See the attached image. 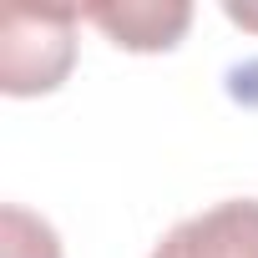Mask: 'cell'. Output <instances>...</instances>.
<instances>
[{"mask_svg":"<svg viewBox=\"0 0 258 258\" xmlns=\"http://www.w3.org/2000/svg\"><path fill=\"white\" fill-rule=\"evenodd\" d=\"M86 21L101 26L126 51H167L187 31L192 11L187 6H91Z\"/></svg>","mask_w":258,"mask_h":258,"instance_id":"3957f363","label":"cell"},{"mask_svg":"<svg viewBox=\"0 0 258 258\" xmlns=\"http://www.w3.org/2000/svg\"><path fill=\"white\" fill-rule=\"evenodd\" d=\"M6 258H61L51 223L31 218L26 208H6Z\"/></svg>","mask_w":258,"mask_h":258,"instance_id":"277c9868","label":"cell"},{"mask_svg":"<svg viewBox=\"0 0 258 258\" xmlns=\"http://www.w3.org/2000/svg\"><path fill=\"white\" fill-rule=\"evenodd\" d=\"M228 21H238L243 31H258V11H243V6H228Z\"/></svg>","mask_w":258,"mask_h":258,"instance_id":"5b68a950","label":"cell"},{"mask_svg":"<svg viewBox=\"0 0 258 258\" xmlns=\"http://www.w3.org/2000/svg\"><path fill=\"white\" fill-rule=\"evenodd\" d=\"M71 26L76 11H11L6 16V91L36 96L61 86L71 71Z\"/></svg>","mask_w":258,"mask_h":258,"instance_id":"6da1fadb","label":"cell"},{"mask_svg":"<svg viewBox=\"0 0 258 258\" xmlns=\"http://www.w3.org/2000/svg\"><path fill=\"white\" fill-rule=\"evenodd\" d=\"M152 258H258V198H233L182 218Z\"/></svg>","mask_w":258,"mask_h":258,"instance_id":"7a4b0ae2","label":"cell"}]
</instances>
